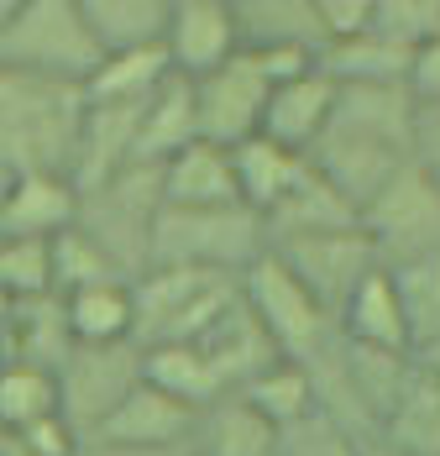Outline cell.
I'll return each mask as SVG.
<instances>
[{
    "label": "cell",
    "instance_id": "obj_5",
    "mask_svg": "<svg viewBox=\"0 0 440 456\" xmlns=\"http://www.w3.org/2000/svg\"><path fill=\"white\" fill-rule=\"evenodd\" d=\"M136 294V341L163 346V341H205L216 320L241 299L236 273L210 268H147L132 278Z\"/></svg>",
    "mask_w": 440,
    "mask_h": 456
},
{
    "label": "cell",
    "instance_id": "obj_20",
    "mask_svg": "<svg viewBox=\"0 0 440 456\" xmlns=\"http://www.w3.org/2000/svg\"><path fill=\"white\" fill-rule=\"evenodd\" d=\"M231 152H236L241 200H247L263 221L309 179V174H314V158H309V152H294V147L263 137V132H257V137H247L241 147H231Z\"/></svg>",
    "mask_w": 440,
    "mask_h": 456
},
{
    "label": "cell",
    "instance_id": "obj_6",
    "mask_svg": "<svg viewBox=\"0 0 440 456\" xmlns=\"http://www.w3.org/2000/svg\"><path fill=\"white\" fill-rule=\"evenodd\" d=\"M163 216V163H132L100 189H85L79 226L116 257L126 278L152 268V231Z\"/></svg>",
    "mask_w": 440,
    "mask_h": 456
},
{
    "label": "cell",
    "instance_id": "obj_9",
    "mask_svg": "<svg viewBox=\"0 0 440 456\" xmlns=\"http://www.w3.org/2000/svg\"><path fill=\"white\" fill-rule=\"evenodd\" d=\"M362 226H367L378 257L388 268L394 263H409V257H430V252H440V183L420 163H409L362 210Z\"/></svg>",
    "mask_w": 440,
    "mask_h": 456
},
{
    "label": "cell",
    "instance_id": "obj_15",
    "mask_svg": "<svg viewBox=\"0 0 440 456\" xmlns=\"http://www.w3.org/2000/svg\"><path fill=\"white\" fill-rule=\"evenodd\" d=\"M79 336L69 325V299L63 294H37V299H5V330H0V352L5 362H32L63 372L74 357Z\"/></svg>",
    "mask_w": 440,
    "mask_h": 456
},
{
    "label": "cell",
    "instance_id": "obj_36",
    "mask_svg": "<svg viewBox=\"0 0 440 456\" xmlns=\"http://www.w3.org/2000/svg\"><path fill=\"white\" fill-rule=\"evenodd\" d=\"M372 32L403 47H425L430 37H440V0H378Z\"/></svg>",
    "mask_w": 440,
    "mask_h": 456
},
{
    "label": "cell",
    "instance_id": "obj_4",
    "mask_svg": "<svg viewBox=\"0 0 440 456\" xmlns=\"http://www.w3.org/2000/svg\"><path fill=\"white\" fill-rule=\"evenodd\" d=\"M100 63L105 43L94 37L79 0H27L16 16L0 21V69L89 85Z\"/></svg>",
    "mask_w": 440,
    "mask_h": 456
},
{
    "label": "cell",
    "instance_id": "obj_41",
    "mask_svg": "<svg viewBox=\"0 0 440 456\" xmlns=\"http://www.w3.org/2000/svg\"><path fill=\"white\" fill-rule=\"evenodd\" d=\"M414 163L440 183V105L420 110V137H414Z\"/></svg>",
    "mask_w": 440,
    "mask_h": 456
},
{
    "label": "cell",
    "instance_id": "obj_28",
    "mask_svg": "<svg viewBox=\"0 0 440 456\" xmlns=\"http://www.w3.org/2000/svg\"><path fill=\"white\" fill-rule=\"evenodd\" d=\"M383 436L398 446V456H440V372L414 362V378L388 414Z\"/></svg>",
    "mask_w": 440,
    "mask_h": 456
},
{
    "label": "cell",
    "instance_id": "obj_19",
    "mask_svg": "<svg viewBox=\"0 0 440 456\" xmlns=\"http://www.w3.org/2000/svg\"><path fill=\"white\" fill-rule=\"evenodd\" d=\"M200 346L216 357V367H220V378H225V388H231V394H241L247 383H257V378H263L267 367L283 362L278 341L267 336V325L252 315V305H247V299H236V305L216 320V330H210Z\"/></svg>",
    "mask_w": 440,
    "mask_h": 456
},
{
    "label": "cell",
    "instance_id": "obj_24",
    "mask_svg": "<svg viewBox=\"0 0 440 456\" xmlns=\"http://www.w3.org/2000/svg\"><path fill=\"white\" fill-rule=\"evenodd\" d=\"M189 142H200V105H194V79L174 74L163 90L147 100L136 163H168V158H174V152H183Z\"/></svg>",
    "mask_w": 440,
    "mask_h": 456
},
{
    "label": "cell",
    "instance_id": "obj_40",
    "mask_svg": "<svg viewBox=\"0 0 440 456\" xmlns=\"http://www.w3.org/2000/svg\"><path fill=\"white\" fill-rule=\"evenodd\" d=\"M414 94H420V105H440V37H430V43L414 53Z\"/></svg>",
    "mask_w": 440,
    "mask_h": 456
},
{
    "label": "cell",
    "instance_id": "obj_33",
    "mask_svg": "<svg viewBox=\"0 0 440 456\" xmlns=\"http://www.w3.org/2000/svg\"><path fill=\"white\" fill-rule=\"evenodd\" d=\"M247 43H299V47H320L314 32V11L309 0H231Z\"/></svg>",
    "mask_w": 440,
    "mask_h": 456
},
{
    "label": "cell",
    "instance_id": "obj_18",
    "mask_svg": "<svg viewBox=\"0 0 440 456\" xmlns=\"http://www.w3.org/2000/svg\"><path fill=\"white\" fill-rule=\"evenodd\" d=\"M283 430L267 419L247 394H225L194 419L189 456H278Z\"/></svg>",
    "mask_w": 440,
    "mask_h": 456
},
{
    "label": "cell",
    "instance_id": "obj_23",
    "mask_svg": "<svg viewBox=\"0 0 440 456\" xmlns=\"http://www.w3.org/2000/svg\"><path fill=\"white\" fill-rule=\"evenodd\" d=\"M414 53L420 47H403L383 32H362V37H346V43H325L320 63L341 85H409L414 79Z\"/></svg>",
    "mask_w": 440,
    "mask_h": 456
},
{
    "label": "cell",
    "instance_id": "obj_22",
    "mask_svg": "<svg viewBox=\"0 0 440 456\" xmlns=\"http://www.w3.org/2000/svg\"><path fill=\"white\" fill-rule=\"evenodd\" d=\"M341 336L356 346H378V352H414V336H409V315H403V299H398V283L388 268L362 278L346 310H341Z\"/></svg>",
    "mask_w": 440,
    "mask_h": 456
},
{
    "label": "cell",
    "instance_id": "obj_27",
    "mask_svg": "<svg viewBox=\"0 0 440 456\" xmlns=\"http://www.w3.org/2000/svg\"><path fill=\"white\" fill-rule=\"evenodd\" d=\"M94 27V37L105 43V53L121 47H158L168 37L178 0H79Z\"/></svg>",
    "mask_w": 440,
    "mask_h": 456
},
{
    "label": "cell",
    "instance_id": "obj_39",
    "mask_svg": "<svg viewBox=\"0 0 440 456\" xmlns=\"http://www.w3.org/2000/svg\"><path fill=\"white\" fill-rule=\"evenodd\" d=\"M5 441H16L27 456H85V436L74 430V419L69 414H53V419H37V425H27V430H11Z\"/></svg>",
    "mask_w": 440,
    "mask_h": 456
},
{
    "label": "cell",
    "instance_id": "obj_34",
    "mask_svg": "<svg viewBox=\"0 0 440 456\" xmlns=\"http://www.w3.org/2000/svg\"><path fill=\"white\" fill-rule=\"evenodd\" d=\"M53 268H58V294H79V289H94V283L126 278L116 268V257H110L85 226L63 231V236L53 241Z\"/></svg>",
    "mask_w": 440,
    "mask_h": 456
},
{
    "label": "cell",
    "instance_id": "obj_44",
    "mask_svg": "<svg viewBox=\"0 0 440 456\" xmlns=\"http://www.w3.org/2000/svg\"><path fill=\"white\" fill-rule=\"evenodd\" d=\"M5 456H27V452H21V446H16V441H5Z\"/></svg>",
    "mask_w": 440,
    "mask_h": 456
},
{
    "label": "cell",
    "instance_id": "obj_31",
    "mask_svg": "<svg viewBox=\"0 0 440 456\" xmlns=\"http://www.w3.org/2000/svg\"><path fill=\"white\" fill-rule=\"evenodd\" d=\"M388 268V263H383ZM398 283V299H403V315H409V336H414V357L440 346V252L430 257H409L388 268Z\"/></svg>",
    "mask_w": 440,
    "mask_h": 456
},
{
    "label": "cell",
    "instance_id": "obj_38",
    "mask_svg": "<svg viewBox=\"0 0 440 456\" xmlns=\"http://www.w3.org/2000/svg\"><path fill=\"white\" fill-rule=\"evenodd\" d=\"M309 11H314L320 47L362 37V32H372V21H378V0H309Z\"/></svg>",
    "mask_w": 440,
    "mask_h": 456
},
{
    "label": "cell",
    "instance_id": "obj_35",
    "mask_svg": "<svg viewBox=\"0 0 440 456\" xmlns=\"http://www.w3.org/2000/svg\"><path fill=\"white\" fill-rule=\"evenodd\" d=\"M0 283H5V299L58 294L53 241H5V247H0Z\"/></svg>",
    "mask_w": 440,
    "mask_h": 456
},
{
    "label": "cell",
    "instance_id": "obj_25",
    "mask_svg": "<svg viewBox=\"0 0 440 456\" xmlns=\"http://www.w3.org/2000/svg\"><path fill=\"white\" fill-rule=\"evenodd\" d=\"M69 299V325L79 336V346H110V341H136V294L132 278H110L94 283Z\"/></svg>",
    "mask_w": 440,
    "mask_h": 456
},
{
    "label": "cell",
    "instance_id": "obj_32",
    "mask_svg": "<svg viewBox=\"0 0 440 456\" xmlns=\"http://www.w3.org/2000/svg\"><path fill=\"white\" fill-rule=\"evenodd\" d=\"M241 394H247L278 430H289V425H299V419H309V414L320 410V404H314V378H309V367L289 362V357L278 367H267L263 378L247 383Z\"/></svg>",
    "mask_w": 440,
    "mask_h": 456
},
{
    "label": "cell",
    "instance_id": "obj_7",
    "mask_svg": "<svg viewBox=\"0 0 440 456\" xmlns=\"http://www.w3.org/2000/svg\"><path fill=\"white\" fill-rule=\"evenodd\" d=\"M241 299L252 305V315L267 325V336L278 341V352L289 362H314L341 336V320L309 294L305 278L294 273L273 247L241 273Z\"/></svg>",
    "mask_w": 440,
    "mask_h": 456
},
{
    "label": "cell",
    "instance_id": "obj_2",
    "mask_svg": "<svg viewBox=\"0 0 440 456\" xmlns=\"http://www.w3.org/2000/svg\"><path fill=\"white\" fill-rule=\"evenodd\" d=\"M320 58V47L299 43H247L231 63L216 74L194 79V105H200V137L220 147H241L247 137L263 132L273 90Z\"/></svg>",
    "mask_w": 440,
    "mask_h": 456
},
{
    "label": "cell",
    "instance_id": "obj_12",
    "mask_svg": "<svg viewBox=\"0 0 440 456\" xmlns=\"http://www.w3.org/2000/svg\"><path fill=\"white\" fill-rule=\"evenodd\" d=\"M163 47L174 58V74L205 79L247 47V27H241L231 0H178Z\"/></svg>",
    "mask_w": 440,
    "mask_h": 456
},
{
    "label": "cell",
    "instance_id": "obj_21",
    "mask_svg": "<svg viewBox=\"0 0 440 456\" xmlns=\"http://www.w3.org/2000/svg\"><path fill=\"white\" fill-rule=\"evenodd\" d=\"M142 372L152 388L174 394L178 404L189 410H210L216 399H225V378H220L216 357L200 346V341H163V346H142Z\"/></svg>",
    "mask_w": 440,
    "mask_h": 456
},
{
    "label": "cell",
    "instance_id": "obj_1",
    "mask_svg": "<svg viewBox=\"0 0 440 456\" xmlns=\"http://www.w3.org/2000/svg\"><path fill=\"white\" fill-rule=\"evenodd\" d=\"M89 90L74 79L0 69V163L11 174H79Z\"/></svg>",
    "mask_w": 440,
    "mask_h": 456
},
{
    "label": "cell",
    "instance_id": "obj_10",
    "mask_svg": "<svg viewBox=\"0 0 440 456\" xmlns=\"http://www.w3.org/2000/svg\"><path fill=\"white\" fill-rule=\"evenodd\" d=\"M63 414L74 430L94 441L100 425L132 399V388L147 378L142 372V341H110V346H74L63 362Z\"/></svg>",
    "mask_w": 440,
    "mask_h": 456
},
{
    "label": "cell",
    "instance_id": "obj_29",
    "mask_svg": "<svg viewBox=\"0 0 440 456\" xmlns=\"http://www.w3.org/2000/svg\"><path fill=\"white\" fill-rule=\"evenodd\" d=\"M174 79V58L168 47H121V53H105V63L94 69L85 90L89 100H152Z\"/></svg>",
    "mask_w": 440,
    "mask_h": 456
},
{
    "label": "cell",
    "instance_id": "obj_30",
    "mask_svg": "<svg viewBox=\"0 0 440 456\" xmlns=\"http://www.w3.org/2000/svg\"><path fill=\"white\" fill-rule=\"evenodd\" d=\"M63 414V378L53 367H32V362H5L0 378V419H5V436L11 430H27L37 419Z\"/></svg>",
    "mask_w": 440,
    "mask_h": 456
},
{
    "label": "cell",
    "instance_id": "obj_14",
    "mask_svg": "<svg viewBox=\"0 0 440 456\" xmlns=\"http://www.w3.org/2000/svg\"><path fill=\"white\" fill-rule=\"evenodd\" d=\"M194 419H200V414L189 410V404H178L174 394H163V388H152V383L142 378L132 388V399L100 425L94 441H105V446H132V452H189Z\"/></svg>",
    "mask_w": 440,
    "mask_h": 456
},
{
    "label": "cell",
    "instance_id": "obj_43",
    "mask_svg": "<svg viewBox=\"0 0 440 456\" xmlns=\"http://www.w3.org/2000/svg\"><path fill=\"white\" fill-rule=\"evenodd\" d=\"M21 5H27V0H0V21H5V16H16Z\"/></svg>",
    "mask_w": 440,
    "mask_h": 456
},
{
    "label": "cell",
    "instance_id": "obj_3",
    "mask_svg": "<svg viewBox=\"0 0 440 456\" xmlns=\"http://www.w3.org/2000/svg\"><path fill=\"white\" fill-rule=\"evenodd\" d=\"M267 247V221L252 205H163L152 231V268H210L241 278Z\"/></svg>",
    "mask_w": 440,
    "mask_h": 456
},
{
    "label": "cell",
    "instance_id": "obj_37",
    "mask_svg": "<svg viewBox=\"0 0 440 456\" xmlns=\"http://www.w3.org/2000/svg\"><path fill=\"white\" fill-rule=\"evenodd\" d=\"M278 456H362V452H356V436H346L336 419H325V414L314 410L309 419L283 430Z\"/></svg>",
    "mask_w": 440,
    "mask_h": 456
},
{
    "label": "cell",
    "instance_id": "obj_16",
    "mask_svg": "<svg viewBox=\"0 0 440 456\" xmlns=\"http://www.w3.org/2000/svg\"><path fill=\"white\" fill-rule=\"evenodd\" d=\"M142 116H147V100H89L85 152L74 174L79 189H100L121 168H132L136 147H142Z\"/></svg>",
    "mask_w": 440,
    "mask_h": 456
},
{
    "label": "cell",
    "instance_id": "obj_42",
    "mask_svg": "<svg viewBox=\"0 0 440 456\" xmlns=\"http://www.w3.org/2000/svg\"><path fill=\"white\" fill-rule=\"evenodd\" d=\"M420 362L430 367V372H440V346H430V352H420Z\"/></svg>",
    "mask_w": 440,
    "mask_h": 456
},
{
    "label": "cell",
    "instance_id": "obj_8",
    "mask_svg": "<svg viewBox=\"0 0 440 456\" xmlns=\"http://www.w3.org/2000/svg\"><path fill=\"white\" fill-rule=\"evenodd\" d=\"M273 252L305 278V289L341 320L346 299L362 289V278L378 273L383 257L372 247L367 226H341V231H305V236H278Z\"/></svg>",
    "mask_w": 440,
    "mask_h": 456
},
{
    "label": "cell",
    "instance_id": "obj_13",
    "mask_svg": "<svg viewBox=\"0 0 440 456\" xmlns=\"http://www.w3.org/2000/svg\"><path fill=\"white\" fill-rule=\"evenodd\" d=\"M336 100H341V79L314 58L309 69L289 74L273 90L267 116H263V137L283 142L294 152H314L320 137H325V126H330V116H336Z\"/></svg>",
    "mask_w": 440,
    "mask_h": 456
},
{
    "label": "cell",
    "instance_id": "obj_26",
    "mask_svg": "<svg viewBox=\"0 0 440 456\" xmlns=\"http://www.w3.org/2000/svg\"><path fill=\"white\" fill-rule=\"evenodd\" d=\"M341 226H362V210L314 168V174L267 216V241H278V236H305V231H341Z\"/></svg>",
    "mask_w": 440,
    "mask_h": 456
},
{
    "label": "cell",
    "instance_id": "obj_11",
    "mask_svg": "<svg viewBox=\"0 0 440 456\" xmlns=\"http://www.w3.org/2000/svg\"><path fill=\"white\" fill-rule=\"evenodd\" d=\"M85 189L69 174H11L0 194V241H58L79 226Z\"/></svg>",
    "mask_w": 440,
    "mask_h": 456
},
{
    "label": "cell",
    "instance_id": "obj_17",
    "mask_svg": "<svg viewBox=\"0 0 440 456\" xmlns=\"http://www.w3.org/2000/svg\"><path fill=\"white\" fill-rule=\"evenodd\" d=\"M163 205L205 210V205H247L236 179V152L220 142H189L163 163Z\"/></svg>",
    "mask_w": 440,
    "mask_h": 456
}]
</instances>
